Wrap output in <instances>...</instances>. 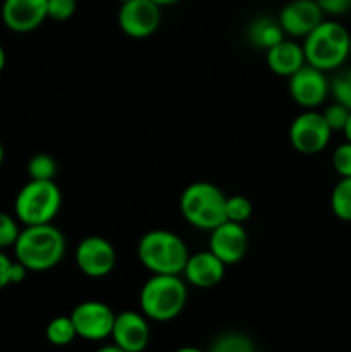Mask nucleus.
<instances>
[{"label": "nucleus", "mask_w": 351, "mask_h": 352, "mask_svg": "<svg viewBox=\"0 0 351 352\" xmlns=\"http://www.w3.org/2000/svg\"><path fill=\"white\" fill-rule=\"evenodd\" d=\"M332 167L339 174V177H351V143L344 141L343 144L334 150Z\"/></svg>", "instance_id": "obj_27"}, {"label": "nucleus", "mask_w": 351, "mask_h": 352, "mask_svg": "<svg viewBox=\"0 0 351 352\" xmlns=\"http://www.w3.org/2000/svg\"><path fill=\"white\" fill-rule=\"evenodd\" d=\"M351 110H348L346 107L341 105V103L334 102L330 105H327L326 109L322 110V116L326 119L327 126L330 127V131H343L344 124H346L348 116H350Z\"/></svg>", "instance_id": "obj_26"}, {"label": "nucleus", "mask_w": 351, "mask_h": 352, "mask_svg": "<svg viewBox=\"0 0 351 352\" xmlns=\"http://www.w3.org/2000/svg\"><path fill=\"white\" fill-rule=\"evenodd\" d=\"M341 133L344 134V140L350 141L351 143V112H350V116H348V120H346V124H344V127Z\"/></svg>", "instance_id": "obj_32"}, {"label": "nucleus", "mask_w": 351, "mask_h": 352, "mask_svg": "<svg viewBox=\"0 0 351 352\" xmlns=\"http://www.w3.org/2000/svg\"><path fill=\"white\" fill-rule=\"evenodd\" d=\"M19 232L21 229L17 226V220L9 213L0 212V251L14 248Z\"/></svg>", "instance_id": "obj_25"}, {"label": "nucleus", "mask_w": 351, "mask_h": 352, "mask_svg": "<svg viewBox=\"0 0 351 352\" xmlns=\"http://www.w3.org/2000/svg\"><path fill=\"white\" fill-rule=\"evenodd\" d=\"M6 62H7L6 50H3V47H2V45H0V72H2L3 67H6Z\"/></svg>", "instance_id": "obj_35"}, {"label": "nucleus", "mask_w": 351, "mask_h": 352, "mask_svg": "<svg viewBox=\"0 0 351 352\" xmlns=\"http://www.w3.org/2000/svg\"><path fill=\"white\" fill-rule=\"evenodd\" d=\"M227 196L212 182H193L179 199L181 215L189 226L200 230H213L226 222Z\"/></svg>", "instance_id": "obj_5"}, {"label": "nucleus", "mask_w": 351, "mask_h": 352, "mask_svg": "<svg viewBox=\"0 0 351 352\" xmlns=\"http://www.w3.org/2000/svg\"><path fill=\"white\" fill-rule=\"evenodd\" d=\"M10 265L12 260L3 251H0V291L10 285Z\"/></svg>", "instance_id": "obj_30"}, {"label": "nucleus", "mask_w": 351, "mask_h": 352, "mask_svg": "<svg viewBox=\"0 0 351 352\" xmlns=\"http://www.w3.org/2000/svg\"><path fill=\"white\" fill-rule=\"evenodd\" d=\"M188 302V285L181 275L151 274L140 291V309L148 320L172 322Z\"/></svg>", "instance_id": "obj_2"}, {"label": "nucleus", "mask_w": 351, "mask_h": 352, "mask_svg": "<svg viewBox=\"0 0 351 352\" xmlns=\"http://www.w3.org/2000/svg\"><path fill=\"white\" fill-rule=\"evenodd\" d=\"M350 58H351V40H350Z\"/></svg>", "instance_id": "obj_39"}, {"label": "nucleus", "mask_w": 351, "mask_h": 352, "mask_svg": "<svg viewBox=\"0 0 351 352\" xmlns=\"http://www.w3.org/2000/svg\"><path fill=\"white\" fill-rule=\"evenodd\" d=\"M16 260L30 272H47L57 267L65 254V237L52 223L28 226L14 244Z\"/></svg>", "instance_id": "obj_1"}, {"label": "nucleus", "mask_w": 351, "mask_h": 352, "mask_svg": "<svg viewBox=\"0 0 351 352\" xmlns=\"http://www.w3.org/2000/svg\"><path fill=\"white\" fill-rule=\"evenodd\" d=\"M351 33L341 23L323 19L312 33L303 38L306 64L323 72L336 71L350 58Z\"/></svg>", "instance_id": "obj_3"}, {"label": "nucleus", "mask_w": 351, "mask_h": 352, "mask_svg": "<svg viewBox=\"0 0 351 352\" xmlns=\"http://www.w3.org/2000/svg\"><path fill=\"white\" fill-rule=\"evenodd\" d=\"M26 170L30 179L36 181H54L57 174V162L47 153H36L28 160Z\"/></svg>", "instance_id": "obj_22"}, {"label": "nucleus", "mask_w": 351, "mask_h": 352, "mask_svg": "<svg viewBox=\"0 0 351 352\" xmlns=\"http://www.w3.org/2000/svg\"><path fill=\"white\" fill-rule=\"evenodd\" d=\"M112 344L126 352H145L150 344V325L148 318L141 311H126L116 315L114 320Z\"/></svg>", "instance_id": "obj_12"}, {"label": "nucleus", "mask_w": 351, "mask_h": 352, "mask_svg": "<svg viewBox=\"0 0 351 352\" xmlns=\"http://www.w3.org/2000/svg\"><path fill=\"white\" fill-rule=\"evenodd\" d=\"M288 89L292 102L305 110H315L323 105L330 95V81L326 72L305 64L299 71L288 78Z\"/></svg>", "instance_id": "obj_9"}, {"label": "nucleus", "mask_w": 351, "mask_h": 352, "mask_svg": "<svg viewBox=\"0 0 351 352\" xmlns=\"http://www.w3.org/2000/svg\"><path fill=\"white\" fill-rule=\"evenodd\" d=\"M2 162H3V146L2 143H0V165H2Z\"/></svg>", "instance_id": "obj_37"}, {"label": "nucleus", "mask_w": 351, "mask_h": 352, "mask_svg": "<svg viewBox=\"0 0 351 352\" xmlns=\"http://www.w3.org/2000/svg\"><path fill=\"white\" fill-rule=\"evenodd\" d=\"M330 136L332 131L319 110H303L289 126V143L303 155H317L326 150Z\"/></svg>", "instance_id": "obj_7"}, {"label": "nucleus", "mask_w": 351, "mask_h": 352, "mask_svg": "<svg viewBox=\"0 0 351 352\" xmlns=\"http://www.w3.org/2000/svg\"><path fill=\"white\" fill-rule=\"evenodd\" d=\"M265 62L274 74L282 76V78H289L306 64L301 43L289 38H284L277 45L268 48L265 52Z\"/></svg>", "instance_id": "obj_17"}, {"label": "nucleus", "mask_w": 351, "mask_h": 352, "mask_svg": "<svg viewBox=\"0 0 351 352\" xmlns=\"http://www.w3.org/2000/svg\"><path fill=\"white\" fill-rule=\"evenodd\" d=\"M95 352H126V351L120 349V347H117L116 344H109V346L100 347V349H96Z\"/></svg>", "instance_id": "obj_33"}, {"label": "nucleus", "mask_w": 351, "mask_h": 352, "mask_svg": "<svg viewBox=\"0 0 351 352\" xmlns=\"http://www.w3.org/2000/svg\"><path fill=\"white\" fill-rule=\"evenodd\" d=\"M78 2L76 0H47L48 19L67 21L74 16Z\"/></svg>", "instance_id": "obj_28"}, {"label": "nucleus", "mask_w": 351, "mask_h": 352, "mask_svg": "<svg viewBox=\"0 0 351 352\" xmlns=\"http://www.w3.org/2000/svg\"><path fill=\"white\" fill-rule=\"evenodd\" d=\"M74 260L83 275L89 278H103L116 267L117 254L105 237L89 236L78 244Z\"/></svg>", "instance_id": "obj_11"}, {"label": "nucleus", "mask_w": 351, "mask_h": 352, "mask_svg": "<svg viewBox=\"0 0 351 352\" xmlns=\"http://www.w3.org/2000/svg\"><path fill=\"white\" fill-rule=\"evenodd\" d=\"M322 12L315 0H291L279 12L277 19L286 36L305 38L323 21Z\"/></svg>", "instance_id": "obj_14"}, {"label": "nucleus", "mask_w": 351, "mask_h": 352, "mask_svg": "<svg viewBox=\"0 0 351 352\" xmlns=\"http://www.w3.org/2000/svg\"><path fill=\"white\" fill-rule=\"evenodd\" d=\"M330 208L343 222H351V177H341L330 192Z\"/></svg>", "instance_id": "obj_21"}, {"label": "nucleus", "mask_w": 351, "mask_h": 352, "mask_svg": "<svg viewBox=\"0 0 351 352\" xmlns=\"http://www.w3.org/2000/svg\"><path fill=\"white\" fill-rule=\"evenodd\" d=\"M45 337H47L48 342L52 346L64 347L69 346L72 340L78 337L74 329V323H72L71 316H55L48 322L47 329H45Z\"/></svg>", "instance_id": "obj_19"}, {"label": "nucleus", "mask_w": 351, "mask_h": 352, "mask_svg": "<svg viewBox=\"0 0 351 352\" xmlns=\"http://www.w3.org/2000/svg\"><path fill=\"white\" fill-rule=\"evenodd\" d=\"M209 352H257L253 339L243 332L220 333L210 346Z\"/></svg>", "instance_id": "obj_20"}, {"label": "nucleus", "mask_w": 351, "mask_h": 352, "mask_svg": "<svg viewBox=\"0 0 351 352\" xmlns=\"http://www.w3.org/2000/svg\"><path fill=\"white\" fill-rule=\"evenodd\" d=\"M330 95L334 102L351 110V69H344L330 81Z\"/></svg>", "instance_id": "obj_24"}, {"label": "nucleus", "mask_w": 351, "mask_h": 352, "mask_svg": "<svg viewBox=\"0 0 351 352\" xmlns=\"http://www.w3.org/2000/svg\"><path fill=\"white\" fill-rule=\"evenodd\" d=\"M227 265L220 261L212 251H200L189 254L182 270V277L196 289H212L222 282Z\"/></svg>", "instance_id": "obj_16"}, {"label": "nucleus", "mask_w": 351, "mask_h": 352, "mask_svg": "<svg viewBox=\"0 0 351 352\" xmlns=\"http://www.w3.org/2000/svg\"><path fill=\"white\" fill-rule=\"evenodd\" d=\"M153 2L158 3L160 7H165V6H172V3L181 2V0H153Z\"/></svg>", "instance_id": "obj_36"}, {"label": "nucleus", "mask_w": 351, "mask_h": 352, "mask_svg": "<svg viewBox=\"0 0 351 352\" xmlns=\"http://www.w3.org/2000/svg\"><path fill=\"white\" fill-rule=\"evenodd\" d=\"M62 206V192L54 181L30 179L19 189L14 201V215L17 222L28 226L52 223Z\"/></svg>", "instance_id": "obj_6"}, {"label": "nucleus", "mask_w": 351, "mask_h": 352, "mask_svg": "<svg viewBox=\"0 0 351 352\" xmlns=\"http://www.w3.org/2000/svg\"><path fill=\"white\" fill-rule=\"evenodd\" d=\"M174 352H209V351H203L195 346H184V347H179V349H176Z\"/></svg>", "instance_id": "obj_34"}, {"label": "nucleus", "mask_w": 351, "mask_h": 352, "mask_svg": "<svg viewBox=\"0 0 351 352\" xmlns=\"http://www.w3.org/2000/svg\"><path fill=\"white\" fill-rule=\"evenodd\" d=\"M28 272L30 270L21 261L14 260L12 265H10V284H21L26 278Z\"/></svg>", "instance_id": "obj_31"}, {"label": "nucleus", "mask_w": 351, "mask_h": 352, "mask_svg": "<svg viewBox=\"0 0 351 352\" xmlns=\"http://www.w3.org/2000/svg\"><path fill=\"white\" fill-rule=\"evenodd\" d=\"M251 213H253V206L248 198L241 195L227 196L226 199V220L236 223H244L250 220Z\"/></svg>", "instance_id": "obj_23"}, {"label": "nucleus", "mask_w": 351, "mask_h": 352, "mask_svg": "<svg viewBox=\"0 0 351 352\" xmlns=\"http://www.w3.org/2000/svg\"><path fill=\"white\" fill-rule=\"evenodd\" d=\"M69 316L74 323L79 339L89 340V342L109 339L112 333L114 320H116V313L112 311V308L95 299L79 302Z\"/></svg>", "instance_id": "obj_8"}, {"label": "nucleus", "mask_w": 351, "mask_h": 352, "mask_svg": "<svg viewBox=\"0 0 351 352\" xmlns=\"http://www.w3.org/2000/svg\"><path fill=\"white\" fill-rule=\"evenodd\" d=\"M138 258L151 274L181 275L189 258L188 246L167 229L148 230L138 243Z\"/></svg>", "instance_id": "obj_4"}, {"label": "nucleus", "mask_w": 351, "mask_h": 352, "mask_svg": "<svg viewBox=\"0 0 351 352\" xmlns=\"http://www.w3.org/2000/svg\"><path fill=\"white\" fill-rule=\"evenodd\" d=\"M246 36L255 48L267 52L268 48L284 40L286 33L279 24V19H274L270 16H258L248 26Z\"/></svg>", "instance_id": "obj_18"}, {"label": "nucleus", "mask_w": 351, "mask_h": 352, "mask_svg": "<svg viewBox=\"0 0 351 352\" xmlns=\"http://www.w3.org/2000/svg\"><path fill=\"white\" fill-rule=\"evenodd\" d=\"M209 250L226 265H236L248 251V234L243 223L222 222L210 230Z\"/></svg>", "instance_id": "obj_13"}, {"label": "nucleus", "mask_w": 351, "mask_h": 352, "mask_svg": "<svg viewBox=\"0 0 351 352\" xmlns=\"http://www.w3.org/2000/svg\"><path fill=\"white\" fill-rule=\"evenodd\" d=\"M326 16H344L351 10V0H315Z\"/></svg>", "instance_id": "obj_29"}, {"label": "nucleus", "mask_w": 351, "mask_h": 352, "mask_svg": "<svg viewBox=\"0 0 351 352\" xmlns=\"http://www.w3.org/2000/svg\"><path fill=\"white\" fill-rule=\"evenodd\" d=\"M120 3H126V2H131V0H119Z\"/></svg>", "instance_id": "obj_38"}, {"label": "nucleus", "mask_w": 351, "mask_h": 352, "mask_svg": "<svg viewBox=\"0 0 351 352\" xmlns=\"http://www.w3.org/2000/svg\"><path fill=\"white\" fill-rule=\"evenodd\" d=\"M0 16L14 33H30L48 19L47 0H3Z\"/></svg>", "instance_id": "obj_15"}, {"label": "nucleus", "mask_w": 351, "mask_h": 352, "mask_svg": "<svg viewBox=\"0 0 351 352\" xmlns=\"http://www.w3.org/2000/svg\"><path fill=\"white\" fill-rule=\"evenodd\" d=\"M117 23L126 36L143 40L151 36L162 24V7L153 0H131L120 3Z\"/></svg>", "instance_id": "obj_10"}]
</instances>
